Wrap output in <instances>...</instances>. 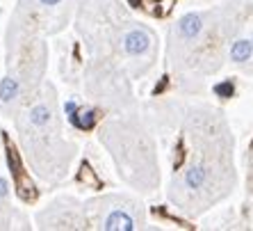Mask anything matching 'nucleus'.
Here are the masks:
<instances>
[{
    "instance_id": "14",
    "label": "nucleus",
    "mask_w": 253,
    "mask_h": 231,
    "mask_svg": "<svg viewBox=\"0 0 253 231\" xmlns=\"http://www.w3.org/2000/svg\"><path fill=\"white\" fill-rule=\"evenodd\" d=\"M249 37H251V42H253V28H251V32H249Z\"/></svg>"
},
{
    "instance_id": "10",
    "label": "nucleus",
    "mask_w": 253,
    "mask_h": 231,
    "mask_svg": "<svg viewBox=\"0 0 253 231\" xmlns=\"http://www.w3.org/2000/svg\"><path fill=\"white\" fill-rule=\"evenodd\" d=\"M64 115L69 119V124L76 130H91L100 119V110H96L94 106H87L84 101H80L78 96H69L64 103Z\"/></svg>"
},
{
    "instance_id": "11",
    "label": "nucleus",
    "mask_w": 253,
    "mask_h": 231,
    "mask_svg": "<svg viewBox=\"0 0 253 231\" xmlns=\"http://www.w3.org/2000/svg\"><path fill=\"white\" fill-rule=\"evenodd\" d=\"M228 59L235 66H242L247 71H253V42L249 35L237 32L228 44Z\"/></svg>"
},
{
    "instance_id": "12",
    "label": "nucleus",
    "mask_w": 253,
    "mask_h": 231,
    "mask_svg": "<svg viewBox=\"0 0 253 231\" xmlns=\"http://www.w3.org/2000/svg\"><path fill=\"white\" fill-rule=\"evenodd\" d=\"M16 220H23V218H21V215L12 208V199H9V183H7L5 176H0V229H12V227L16 225Z\"/></svg>"
},
{
    "instance_id": "8",
    "label": "nucleus",
    "mask_w": 253,
    "mask_h": 231,
    "mask_svg": "<svg viewBox=\"0 0 253 231\" xmlns=\"http://www.w3.org/2000/svg\"><path fill=\"white\" fill-rule=\"evenodd\" d=\"M80 0H18L14 14L28 21L42 35H57L66 28Z\"/></svg>"
},
{
    "instance_id": "7",
    "label": "nucleus",
    "mask_w": 253,
    "mask_h": 231,
    "mask_svg": "<svg viewBox=\"0 0 253 231\" xmlns=\"http://www.w3.org/2000/svg\"><path fill=\"white\" fill-rule=\"evenodd\" d=\"M87 229L98 231H135L146 222V208L139 199L124 192H110L84 202Z\"/></svg>"
},
{
    "instance_id": "4",
    "label": "nucleus",
    "mask_w": 253,
    "mask_h": 231,
    "mask_svg": "<svg viewBox=\"0 0 253 231\" xmlns=\"http://www.w3.org/2000/svg\"><path fill=\"white\" fill-rule=\"evenodd\" d=\"M18 144L28 167L48 185L64 181L76 158V144L64 135V121L59 115L57 89L50 80L42 85L37 96L14 117Z\"/></svg>"
},
{
    "instance_id": "5",
    "label": "nucleus",
    "mask_w": 253,
    "mask_h": 231,
    "mask_svg": "<svg viewBox=\"0 0 253 231\" xmlns=\"http://www.w3.org/2000/svg\"><path fill=\"white\" fill-rule=\"evenodd\" d=\"M39 30L12 14L7 28V71L0 78V115L16 117L46 83L48 46Z\"/></svg>"
},
{
    "instance_id": "3",
    "label": "nucleus",
    "mask_w": 253,
    "mask_h": 231,
    "mask_svg": "<svg viewBox=\"0 0 253 231\" xmlns=\"http://www.w3.org/2000/svg\"><path fill=\"white\" fill-rule=\"evenodd\" d=\"M240 32V5L226 2L214 9L187 12L169 30L167 55L173 71L192 80L210 76L228 55L230 39Z\"/></svg>"
},
{
    "instance_id": "6",
    "label": "nucleus",
    "mask_w": 253,
    "mask_h": 231,
    "mask_svg": "<svg viewBox=\"0 0 253 231\" xmlns=\"http://www.w3.org/2000/svg\"><path fill=\"white\" fill-rule=\"evenodd\" d=\"M98 140L112 156L119 176L130 188L151 192L160 183V167L151 130L137 115L119 110L98 128Z\"/></svg>"
},
{
    "instance_id": "13",
    "label": "nucleus",
    "mask_w": 253,
    "mask_h": 231,
    "mask_svg": "<svg viewBox=\"0 0 253 231\" xmlns=\"http://www.w3.org/2000/svg\"><path fill=\"white\" fill-rule=\"evenodd\" d=\"M80 183L89 185V188H98V178L94 176V170L87 165V163H83V167H80Z\"/></svg>"
},
{
    "instance_id": "2",
    "label": "nucleus",
    "mask_w": 253,
    "mask_h": 231,
    "mask_svg": "<svg viewBox=\"0 0 253 231\" xmlns=\"http://www.w3.org/2000/svg\"><path fill=\"white\" fill-rule=\"evenodd\" d=\"M76 28L89 58L105 59L141 78L158 59V37L148 25L130 18L119 0H80Z\"/></svg>"
},
{
    "instance_id": "9",
    "label": "nucleus",
    "mask_w": 253,
    "mask_h": 231,
    "mask_svg": "<svg viewBox=\"0 0 253 231\" xmlns=\"http://www.w3.org/2000/svg\"><path fill=\"white\" fill-rule=\"evenodd\" d=\"M39 229H87L84 202L76 197H59L35 215Z\"/></svg>"
},
{
    "instance_id": "1",
    "label": "nucleus",
    "mask_w": 253,
    "mask_h": 231,
    "mask_svg": "<svg viewBox=\"0 0 253 231\" xmlns=\"http://www.w3.org/2000/svg\"><path fill=\"white\" fill-rule=\"evenodd\" d=\"M183 163L173 170L169 199L187 215H199L224 199L235 185L233 135L221 113L192 108L183 126Z\"/></svg>"
}]
</instances>
